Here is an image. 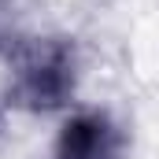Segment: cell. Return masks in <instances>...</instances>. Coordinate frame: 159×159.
Segmentation results:
<instances>
[{
    "mask_svg": "<svg viewBox=\"0 0 159 159\" xmlns=\"http://www.w3.org/2000/svg\"><path fill=\"white\" fill-rule=\"evenodd\" d=\"M129 137L107 107H74L59 122L48 159H126Z\"/></svg>",
    "mask_w": 159,
    "mask_h": 159,
    "instance_id": "cell-2",
    "label": "cell"
},
{
    "mask_svg": "<svg viewBox=\"0 0 159 159\" xmlns=\"http://www.w3.org/2000/svg\"><path fill=\"white\" fill-rule=\"evenodd\" d=\"M78 89V52L67 37H37L11 67V104L26 111H59Z\"/></svg>",
    "mask_w": 159,
    "mask_h": 159,
    "instance_id": "cell-1",
    "label": "cell"
}]
</instances>
